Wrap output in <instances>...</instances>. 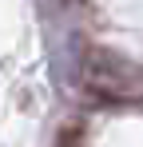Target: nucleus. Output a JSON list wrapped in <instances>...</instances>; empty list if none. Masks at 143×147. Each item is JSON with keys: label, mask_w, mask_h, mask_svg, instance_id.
Segmentation results:
<instances>
[{"label": "nucleus", "mask_w": 143, "mask_h": 147, "mask_svg": "<svg viewBox=\"0 0 143 147\" xmlns=\"http://www.w3.org/2000/svg\"><path fill=\"white\" fill-rule=\"evenodd\" d=\"M56 147H84V127H80V123H68V127L60 131Z\"/></svg>", "instance_id": "obj_2"}, {"label": "nucleus", "mask_w": 143, "mask_h": 147, "mask_svg": "<svg viewBox=\"0 0 143 147\" xmlns=\"http://www.w3.org/2000/svg\"><path fill=\"white\" fill-rule=\"evenodd\" d=\"M84 92L103 103H139L143 99V68L111 48H88L80 60Z\"/></svg>", "instance_id": "obj_1"}]
</instances>
